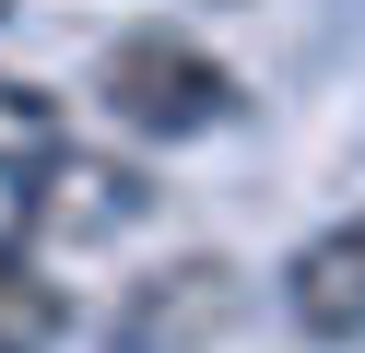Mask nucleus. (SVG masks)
I'll return each mask as SVG.
<instances>
[{
  "instance_id": "obj_5",
  "label": "nucleus",
  "mask_w": 365,
  "mask_h": 353,
  "mask_svg": "<svg viewBox=\"0 0 365 353\" xmlns=\"http://www.w3.org/2000/svg\"><path fill=\"white\" fill-rule=\"evenodd\" d=\"M59 329V295L24 271V259H0V353H24V342H48Z\"/></svg>"
},
{
  "instance_id": "obj_4",
  "label": "nucleus",
  "mask_w": 365,
  "mask_h": 353,
  "mask_svg": "<svg viewBox=\"0 0 365 353\" xmlns=\"http://www.w3.org/2000/svg\"><path fill=\"white\" fill-rule=\"evenodd\" d=\"M59 153H71V118H59V94H48V83H0V177L24 188V177H48Z\"/></svg>"
},
{
  "instance_id": "obj_3",
  "label": "nucleus",
  "mask_w": 365,
  "mask_h": 353,
  "mask_svg": "<svg viewBox=\"0 0 365 353\" xmlns=\"http://www.w3.org/2000/svg\"><path fill=\"white\" fill-rule=\"evenodd\" d=\"M142 200H153V188L130 177L118 153H59L48 177H24V224L36 235H118Z\"/></svg>"
},
{
  "instance_id": "obj_2",
  "label": "nucleus",
  "mask_w": 365,
  "mask_h": 353,
  "mask_svg": "<svg viewBox=\"0 0 365 353\" xmlns=\"http://www.w3.org/2000/svg\"><path fill=\"white\" fill-rule=\"evenodd\" d=\"M283 306L307 342H365V212H341L330 235H307L283 271Z\"/></svg>"
},
{
  "instance_id": "obj_1",
  "label": "nucleus",
  "mask_w": 365,
  "mask_h": 353,
  "mask_svg": "<svg viewBox=\"0 0 365 353\" xmlns=\"http://www.w3.org/2000/svg\"><path fill=\"white\" fill-rule=\"evenodd\" d=\"M95 83H106V106H118L130 130H153V141H189V130H212V118L236 106V71L200 36H118Z\"/></svg>"
}]
</instances>
